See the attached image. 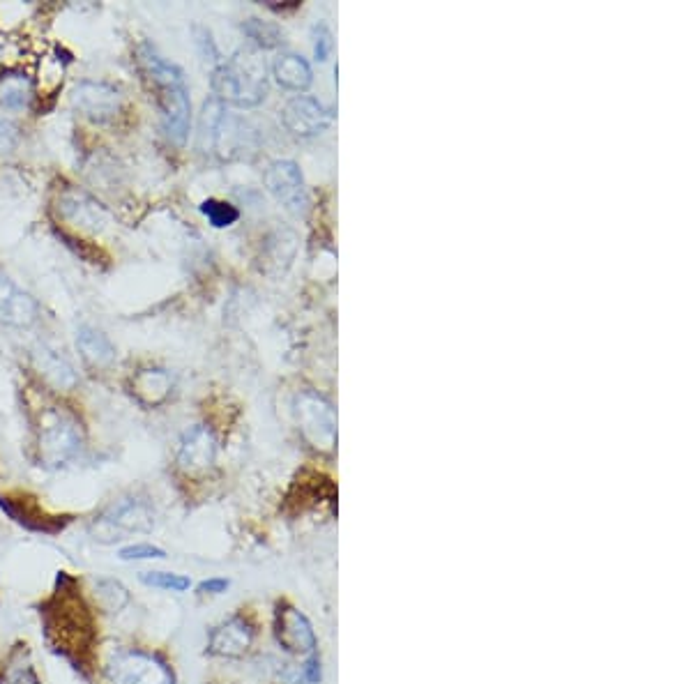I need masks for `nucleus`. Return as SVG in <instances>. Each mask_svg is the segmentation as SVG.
I'll return each instance as SVG.
<instances>
[{
    "mask_svg": "<svg viewBox=\"0 0 691 684\" xmlns=\"http://www.w3.org/2000/svg\"><path fill=\"white\" fill-rule=\"evenodd\" d=\"M86 427L63 404H47L35 415V454L42 468L60 470L86 450Z\"/></svg>",
    "mask_w": 691,
    "mask_h": 684,
    "instance_id": "f03ea898",
    "label": "nucleus"
},
{
    "mask_svg": "<svg viewBox=\"0 0 691 684\" xmlns=\"http://www.w3.org/2000/svg\"><path fill=\"white\" fill-rule=\"evenodd\" d=\"M155 528V507L141 496H123L106 505L90 521L88 532L100 544L127 542L134 535H146Z\"/></svg>",
    "mask_w": 691,
    "mask_h": 684,
    "instance_id": "20e7f679",
    "label": "nucleus"
},
{
    "mask_svg": "<svg viewBox=\"0 0 691 684\" xmlns=\"http://www.w3.org/2000/svg\"><path fill=\"white\" fill-rule=\"evenodd\" d=\"M265 185L272 194L282 201L288 210L300 212L305 208V185H302V173L293 162H275L265 171Z\"/></svg>",
    "mask_w": 691,
    "mask_h": 684,
    "instance_id": "4468645a",
    "label": "nucleus"
},
{
    "mask_svg": "<svg viewBox=\"0 0 691 684\" xmlns=\"http://www.w3.org/2000/svg\"><path fill=\"white\" fill-rule=\"evenodd\" d=\"M139 581L148 588L166 590V592H189L192 590V579L178 572H162V569H153V572H141Z\"/></svg>",
    "mask_w": 691,
    "mask_h": 684,
    "instance_id": "5701e85b",
    "label": "nucleus"
},
{
    "mask_svg": "<svg viewBox=\"0 0 691 684\" xmlns=\"http://www.w3.org/2000/svg\"><path fill=\"white\" fill-rule=\"evenodd\" d=\"M136 60L143 72V79L153 88L159 111H162L164 132L173 143L182 146L189 132V118H192V104H189V90L185 76L176 65L164 60L159 53L143 42L136 49Z\"/></svg>",
    "mask_w": 691,
    "mask_h": 684,
    "instance_id": "f257e3e1",
    "label": "nucleus"
},
{
    "mask_svg": "<svg viewBox=\"0 0 691 684\" xmlns=\"http://www.w3.org/2000/svg\"><path fill=\"white\" fill-rule=\"evenodd\" d=\"M44 627H47L49 641L70 655H88L95 641V620L90 606L83 602L77 592L67 590L60 585V590L53 597V606L44 611Z\"/></svg>",
    "mask_w": 691,
    "mask_h": 684,
    "instance_id": "7ed1b4c3",
    "label": "nucleus"
},
{
    "mask_svg": "<svg viewBox=\"0 0 691 684\" xmlns=\"http://www.w3.org/2000/svg\"><path fill=\"white\" fill-rule=\"evenodd\" d=\"M40 318V304L0 270V323L7 328H30Z\"/></svg>",
    "mask_w": 691,
    "mask_h": 684,
    "instance_id": "f8f14e48",
    "label": "nucleus"
},
{
    "mask_svg": "<svg viewBox=\"0 0 691 684\" xmlns=\"http://www.w3.org/2000/svg\"><path fill=\"white\" fill-rule=\"evenodd\" d=\"M72 106L95 125L116 120L123 111V93L106 81H81L72 90Z\"/></svg>",
    "mask_w": 691,
    "mask_h": 684,
    "instance_id": "6e6552de",
    "label": "nucleus"
},
{
    "mask_svg": "<svg viewBox=\"0 0 691 684\" xmlns=\"http://www.w3.org/2000/svg\"><path fill=\"white\" fill-rule=\"evenodd\" d=\"M33 357L37 371H40V376L47 380V383L60 387V390H72V387L77 385V374H74L72 364L58 351L42 346L40 351H35Z\"/></svg>",
    "mask_w": 691,
    "mask_h": 684,
    "instance_id": "a211bd4d",
    "label": "nucleus"
},
{
    "mask_svg": "<svg viewBox=\"0 0 691 684\" xmlns=\"http://www.w3.org/2000/svg\"><path fill=\"white\" fill-rule=\"evenodd\" d=\"M272 632L279 648L288 655L309 657L318 652V638L314 625L298 606L279 602L275 608V620H272Z\"/></svg>",
    "mask_w": 691,
    "mask_h": 684,
    "instance_id": "0eeeda50",
    "label": "nucleus"
},
{
    "mask_svg": "<svg viewBox=\"0 0 691 684\" xmlns=\"http://www.w3.org/2000/svg\"><path fill=\"white\" fill-rule=\"evenodd\" d=\"M201 212L208 217V222L215 228H226L233 226L240 219V210L235 205L217 199H208L201 203Z\"/></svg>",
    "mask_w": 691,
    "mask_h": 684,
    "instance_id": "b1692460",
    "label": "nucleus"
},
{
    "mask_svg": "<svg viewBox=\"0 0 691 684\" xmlns=\"http://www.w3.org/2000/svg\"><path fill=\"white\" fill-rule=\"evenodd\" d=\"M95 602L106 613H120L132 602L129 590L116 579H97L95 581Z\"/></svg>",
    "mask_w": 691,
    "mask_h": 684,
    "instance_id": "4be33fe9",
    "label": "nucleus"
},
{
    "mask_svg": "<svg viewBox=\"0 0 691 684\" xmlns=\"http://www.w3.org/2000/svg\"><path fill=\"white\" fill-rule=\"evenodd\" d=\"M256 641V625L247 618L245 613L233 615V618L219 622L217 627H212L208 634V652L210 657L219 659H242L252 650Z\"/></svg>",
    "mask_w": 691,
    "mask_h": 684,
    "instance_id": "1a4fd4ad",
    "label": "nucleus"
},
{
    "mask_svg": "<svg viewBox=\"0 0 691 684\" xmlns=\"http://www.w3.org/2000/svg\"><path fill=\"white\" fill-rule=\"evenodd\" d=\"M118 560L123 562H143V560H166V551L162 546L141 542V544H127L118 551Z\"/></svg>",
    "mask_w": 691,
    "mask_h": 684,
    "instance_id": "393cba45",
    "label": "nucleus"
},
{
    "mask_svg": "<svg viewBox=\"0 0 691 684\" xmlns=\"http://www.w3.org/2000/svg\"><path fill=\"white\" fill-rule=\"evenodd\" d=\"M217 461V438L208 427L189 429L178 447V470L187 477H201L215 466Z\"/></svg>",
    "mask_w": 691,
    "mask_h": 684,
    "instance_id": "9b49d317",
    "label": "nucleus"
},
{
    "mask_svg": "<svg viewBox=\"0 0 691 684\" xmlns=\"http://www.w3.org/2000/svg\"><path fill=\"white\" fill-rule=\"evenodd\" d=\"M33 100V81L21 70H7L0 74V109L24 111Z\"/></svg>",
    "mask_w": 691,
    "mask_h": 684,
    "instance_id": "6ab92c4d",
    "label": "nucleus"
},
{
    "mask_svg": "<svg viewBox=\"0 0 691 684\" xmlns=\"http://www.w3.org/2000/svg\"><path fill=\"white\" fill-rule=\"evenodd\" d=\"M245 33L252 37L256 44H261V47H277L279 40H282V35H279V30L270 24H263V21L258 19H249L245 26Z\"/></svg>",
    "mask_w": 691,
    "mask_h": 684,
    "instance_id": "a878e982",
    "label": "nucleus"
},
{
    "mask_svg": "<svg viewBox=\"0 0 691 684\" xmlns=\"http://www.w3.org/2000/svg\"><path fill=\"white\" fill-rule=\"evenodd\" d=\"M323 680V666H321V655L314 652V655L305 657V664H302V682L305 684H321Z\"/></svg>",
    "mask_w": 691,
    "mask_h": 684,
    "instance_id": "bb28decb",
    "label": "nucleus"
},
{
    "mask_svg": "<svg viewBox=\"0 0 691 684\" xmlns=\"http://www.w3.org/2000/svg\"><path fill=\"white\" fill-rule=\"evenodd\" d=\"M328 111L323 109L321 104L311 97H295L286 104L284 109V125L291 129L293 134L309 136L321 132V129L328 125Z\"/></svg>",
    "mask_w": 691,
    "mask_h": 684,
    "instance_id": "dca6fc26",
    "label": "nucleus"
},
{
    "mask_svg": "<svg viewBox=\"0 0 691 684\" xmlns=\"http://www.w3.org/2000/svg\"><path fill=\"white\" fill-rule=\"evenodd\" d=\"M58 215L63 222L79 226L83 231H102L109 224V210L93 196L77 187H65L58 196Z\"/></svg>",
    "mask_w": 691,
    "mask_h": 684,
    "instance_id": "9d476101",
    "label": "nucleus"
},
{
    "mask_svg": "<svg viewBox=\"0 0 691 684\" xmlns=\"http://www.w3.org/2000/svg\"><path fill=\"white\" fill-rule=\"evenodd\" d=\"M0 509H3L5 514H10L14 521L21 523V526H26L30 530H40V532L51 530L53 519L49 514H44V509H40V505H37L33 498L0 496Z\"/></svg>",
    "mask_w": 691,
    "mask_h": 684,
    "instance_id": "aec40b11",
    "label": "nucleus"
},
{
    "mask_svg": "<svg viewBox=\"0 0 691 684\" xmlns=\"http://www.w3.org/2000/svg\"><path fill=\"white\" fill-rule=\"evenodd\" d=\"M106 684H178L176 673L157 652L118 650L104 666Z\"/></svg>",
    "mask_w": 691,
    "mask_h": 684,
    "instance_id": "423d86ee",
    "label": "nucleus"
},
{
    "mask_svg": "<svg viewBox=\"0 0 691 684\" xmlns=\"http://www.w3.org/2000/svg\"><path fill=\"white\" fill-rule=\"evenodd\" d=\"M77 348L81 360L95 371H106L116 362V346L111 344V339L106 337L93 325H81L77 330Z\"/></svg>",
    "mask_w": 691,
    "mask_h": 684,
    "instance_id": "f3484780",
    "label": "nucleus"
},
{
    "mask_svg": "<svg viewBox=\"0 0 691 684\" xmlns=\"http://www.w3.org/2000/svg\"><path fill=\"white\" fill-rule=\"evenodd\" d=\"M275 76L279 86L288 90H305L311 83V70L307 60L295 56V53H284V56L277 58Z\"/></svg>",
    "mask_w": 691,
    "mask_h": 684,
    "instance_id": "412c9836",
    "label": "nucleus"
},
{
    "mask_svg": "<svg viewBox=\"0 0 691 684\" xmlns=\"http://www.w3.org/2000/svg\"><path fill=\"white\" fill-rule=\"evenodd\" d=\"M298 422L302 433H305L314 447L330 450L334 445L332 410L321 399H316L314 394H305L298 401Z\"/></svg>",
    "mask_w": 691,
    "mask_h": 684,
    "instance_id": "ddd939ff",
    "label": "nucleus"
},
{
    "mask_svg": "<svg viewBox=\"0 0 691 684\" xmlns=\"http://www.w3.org/2000/svg\"><path fill=\"white\" fill-rule=\"evenodd\" d=\"M212 90L224 102L256 106L268 93L265 63L252 51L238 53L231 63L222 65L212 74Z\"/></svg>",
    "mask_w": 691,
    "mask_h": 684,
    "instance_id": "39448f33",
    "label": "nucleus"
},
{
    "mask_svg": "<svg viewBox=\"0 0 691 684\" xmlns=\"http://www.w3.org/2000/svg\"><path fill=\"white\" fill-rule=\"evenodd\" d=\"M229 588H231L229 579H224V576H212V579H203L199 585H196V592H199V595L217 597V595H224Z\"/></svg>",
    "mask_w": 691,
    "mask_h": 684,
    "instance_id": "cd10ccee",
    "label": "nucleus"
},
{
    "mask_svg": "<svg viewBox=\"0 0 691 684\" xmlns=\"http://www.w3.org/2000/svg\"><path fill=\"white\" fill-rule=\"evenodd\" d=\"M129 390H132L134 399L139 401V404L155 408L171 397L173 376L166 369L157 367L139 369L132 376V380H129Z\"/></svg>",
    "mask_w": 691,
    "mask_h": 684,
    "instance_id": "2eb2a0df",
    "label": "nucleus"
}]
</instances>
